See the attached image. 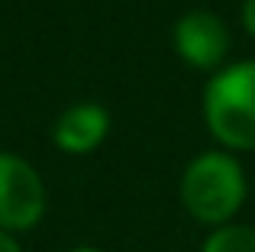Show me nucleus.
<instances>
[{"mask_svg":"<svg viewBox=\"0 0 255 252\" xmlns=\"http://www.w3.org/2000/svg\"><path fill=\"white\" fill-rule=\"evenodd\" d=\"M178 201L204 230L236 223L249 201V175L243 158L217 145L191 155L178 178Z\"/></svg>","mask_w":255,"mask_h":252,"instance_id":"f257e3e1","label":"nucleus"},{"mask_svg":"<svg viewBox=\"0 0 255 252\" xmlns=\"http://www.w3.org/2000/svg\"><path fill=\"white\" fill-rule=\"evenodd\" d=\"M200 120L217 149L239 158L255 152V58H233L207 78Z\"/></svg>","mask_w":255,"mask_h":252,"instance_id":"f03ea898","label":"nucleus"},{"mask_svg":"<svg viewBox=\"0 0 255 252\" xmlns=\"http://www.w3.org/2000/svg\"><path fill=\"white\" fill-rule=\"evenodd\" d=\"M49 214V188L39 168L16 152L0 149V230L29 233Z\"/></svg>","mask_w":255,"mask_h":252,"instance_id":"7ed1b4c3","label":"nucleus"},{"mask_svg":"<svg viewBox=\"0 0 255 252\" xmlns=\"http://www.w3.org/2000/svg\"><path fill=\"white\" fill-rule=\"evenodd\" d=\"M230 26L220 13L213 10H184L178 19L171 23V49L187 68L194 71H207L213 75L217 68H223L230 62Z\"/></svg>","mask_w":255,"mask_h":252,"instance_id":"20e7f679","label":"nucleus"},{"mask_svg":"<svg viewBox=\"0 0 255 252\" xmlns=\"http://www.w3.org/2000/svg\"><path fill=\"white\" fill-rule=\"evenodd\" d=\"M110 110L97 101H78L71 107H65L58 114V120L52 123V142L62 155H91L110 136Z\"/></svg>","mask_w":255,"mask_h":252,"instance_id":"39448f33","label":"nucleus"},{"mask_svg":"<svg viewBox=\"0 0 255 252\" xmlns=\"http://www.w3.org/2000/svg\"><path fill=\"white\" fill-rule=\"evenodd\" d=\"M197 252H255V227L236 220L226 227L207 230Z\"/></svg>","mask_w":255,"mask_h":252,"instance_id":"423d86ee","label":"nucleus"},{"mask_svg":"<svg viewBox=\"0 0 255 252\" xmlns=\"http://www.w3.org/2000/svg\"><path fill=\"white\" fill-rule=\"evenodd\" d=\"M239 26L249 39H255V0H243L239 3Z\"/></svg>","mask_w":255,"mask_h":252,"instance_id":"0eeeda50","label":"nucleus"},{"mask_svg":"<svg viewBox=\"0 0 255 252\" xmlns=\"http://www.w3.org/2000/svg\"><path fill=\"white\" fill-rule=\"evenodd\" d=\"M0 252H23V243H19L16 233H6L0 230Z\"/></svg>","mask_w":255,"mask_h":252,"instance_id":"6e6552de","label":"nucleus"},{"mask_svg":"<svg viewBox=\"0 0 255 252\" xmlns=\"http://www.w3.org/2000/svg\"><path fill=\"white\" fill-rule=\"evenodd\" d=\"M65 252H107V249L91 246V243H81V246H71V249H65Z\"/></svg>","mask_w":255,"mask_h":252,"instance_id":"1a4fd4ad","label":"nucleus"}]
</instances>
